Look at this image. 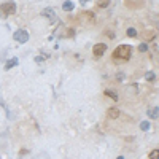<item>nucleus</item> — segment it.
Returning <instances> with one entry per match:
<instances>
[{
  "label": "nucleus",
  "mask_w": 159,
  "mask_h": 159,
  "mask_svg": "<svg viewBox=\"0 0 159 159\" xmlns=\"http://www.w3.org/2000/svg\"><path fill=\"white\" fill-rule=\"evenodd\" d=\"M132 56V46L130 45H119L113 51V59H121V61H129Z\"/></svg>",
  "instance_id": "nucleus-1"
},
{
  "label": "nucleus",
  "mask_w": 159,
  "mask_h": 159,
  "mask_svg": "<svg viewBox=\"0 0 159 159\" xmlns=\"http://www.w3.org/2000/svg\"><path fill=\"white\" fill-rule=\"evenodd\" d=\"M0 13H2V18H7L10 15H15L16 13V3L15 2H5L0 5Z\"/></svg>",
  "instance_id": "nucleus-2"
},
{
  "label": "nucleus",
  "mask_w": 159,
  "mask_h": 159,
  "mask_svg": "<svg viewBox=\"0 0 159 159\" xmlns=\"http://www.w3.org/2000/svg\"><path fill=\"white\" fill-rule=\"evenodd\" d=\"M13 38H15L18 43H25V42H29V32L24 30V29H19L13 34Z\"/></svg>",
  "instance_id": "nucleus-3"
},
{
  "label": "nucleus",
  "mask_w": 159,
  "mask_h": 159,
  "mask_svg": "<svg viewBox=\"0 0 159 159\" xmlns=\"http://www.w3.org/2000/svg\"><path fill=\"white\" fill-rule=\"evenodd\" d=\"M105 51H107V45L105 43H97L92 46V52H94V56H103L105 54Z\"/></svg>",
  "instance_id": "nucleus-4"
},
{
  "label": "nucleus",
  "mask_w": 159,
  "mask_h": 159,
  "mask_svg": "<svg viewBox=\"0 0 159 159\" xmlns=\"http://www.w3.org/2000/svg\"><path fill=\"white\" fill-rule=\"evenodd\" d=\"M143 0H124V5L129 7V8H140L143 7Z\"/></svg>",
  "instance_id": "nucleus-5"
},
{
  "label": "nucleus",
  "mask_w": 159,
  "mask_h": 159,
  "mask_svg": "<svg viewBox=\"0 0 159 159\" xmlns=\"http://www.w3.org/2000/svg\"><path fill=\"white\" fill-rule=\"evenodd\" d=\"M42 16H45V18H48V19H54V18H56V11L52 10V8H45V10L42 11Z\"/></svg>",
  "instance_id": "nucleus-6"
},
{
  "label": "nucleus",
  "mask_w": 159,
  "mask_h": 159,
  "mask_svg": "<svg viewBox=\"0 0 159 159\" xmlns=\"http://www.w3.org/2000/svg\"><path fill=\"white\" fill-rule=\"evenodd\" d=\"M16 65H18V59H16V57H13V59H10V61L7 62L5 69L8 70V69H11V67H16Z\"/></svg>",
  "instance_id": "nucleus-7"
},
{
  "label": "nucleus",
  "mask_w": 159,
  "mask_h": 159,
  "mask_svg": "<svg viewBox=\"0 0 159 159\" xmlns=\"http://www.w3.org/2000/svg\"><path fill=\"white\" fill-rule=\"evenodd\" d=\"M119 115H121V111H119L118 108H115V107L108 110V116H110V118H118Z\"/></svg>",
  "instance_id": "nucleus-8"
},
{
  "label": "nucleus",
  "mask_w": 159,
  "mask_h": 159,
  "mask_svg": "<svg viewBox=\"0 0 159 159\" xmlns=\"http://www.w3.org/2000/svg\"><path fill=\"white\" fill-rule=\"evenodd\" d=\"M73 8H75L73 2H64L62 3V10H65V11H72Z\"/></svg>",
  "instance_id": "nucleus-9"
},
{
  "label": "nucleus",
  "mask_w": 159,
  "mask_h": 159,
  "mask_svg": "<svg viewBox=\"0 0 159 159\" xmlns=\"http://www.w3.org/2000/svg\"><path fill=\"white\" fill-rule=\"evenodd\" d=\"M157 111H159V108H157V107L150 108V110H148V116H150V118H153V119H157Z\"/></svg>",
  "instance_id": "nucleus-10"
},
{
  "label": "nucleus",
  "mask_w": 159,
  "mask_h": 159,
  "mask_svg": "<svg viewBox=\"0 0 159 159\" xmlns=\"http://www.w3.org/2000/svg\"><path fill=\"white\" fill-rule=\"evenodd\" d=\"M105 96H108V97H111L115 102L118 100V94H116V92H113V91H110V89H107V91H105Z\"/></svg>",
  "instance_id": "nucleus-11"
},
{
  "label": "nucleus",
  "mask_w": 159,
  "mask_h": 159,
  "mask_svg": "<svg viewBox=\"0 0 159 159\" xmlns=\"http://www.w3.org/2000/svg\"><path fill=\"white\" fill-rule=\"evenodd\" d=\"M97 5H99L100 8H105V7H108V5H110V0H99Z\"/></svg>",
  "instance_id": "nucleus-12"
},
{
  "label": "nucleus",
  "mask_w": 159,
  "mask_h": 159,
  "mask_svg": "<svg viewBox=\"0 0 159 159\" xmlns=\"http://www.w3.org/2000/svg\"><path fill=\"white\" fill-rule=\"evenodd\" d=\"M145 78H147L148 81H154V80H156V73H154V72H148Z\"/></svg>",
  "instance_id": "nucleus-13"
},
{
  "label": "nucleus",
  "mask_w": 159,
  "mask_h": 159,
  "mask_svg": "<svg viewBox=\"0 0 159 159\" xmlns=\"http://www.w3.org/2000/svg\"><path fill=\"white\" fill-rule=\"evenodd\" d=\"M140 129H142V130H148V129H150V123H147V121L140 123Z\"/></svg>",
  "instance_id": "nucleus-14"
},
{
  "label": "nucleus",
  "mask_w": 159,
  "mask_h": 159,
  "mask_svg": "<svg viewBox=\"0 0 159 159\" xmlns=\"http://www.w3.org/2000/svg\"><path fill=\"white\" fill-rule=\"evenodd\" d=\"M127 35H129V37H135V35H137V30L130 27V29H127Z\"/></svg>",
  "instance_id": "nucleus-15"
},
{
  "label": "nucleus",
  "mask_w": 159,
  "mask_h": 159,
  "mask_svg": "<svg viewBox=\"0 0 159 159\" xmlns=\"http://www.w3.org/2000/svg\"><path fill=\"white\" fill-rule=\"evenodd\" d=\"M157 153H159L157 150H153V151L150 153V159H159V157H157Z\"/></svg>",
  "instance_id": "nucleus-16"
},
{
  "label": "nucleus",
  "mask_w": 159,
  "mask_h": 159,
  "mask_svg": "<svg viewBox=\"0 0 159 159\" xmlns=\"http://www.w3.org/2000/svg\"><path fill=\"white\" fill-rule=\"evenodd\" d=\"M139 49H140L142 52H145V51H147V49H148V46H147V43H140V46H139Z\"/></svg>",
  "instance_id": "nucleus-17"
},
{
  "label": "nucleus",
  "mask_w": 159,
  "mask_h": 159,
  "mask_svg": "<svg viewBox=\"0 0 159 159\" xmlns=\"http://www.w3.org/2000/svg\"><path fill=\"white\" fill-rule=\"evenodd\" d=\"M88 2V0H81V3H86Z\"/></svg>",
  "instance_id": "nucleus-18"
},
{
  "label": "nucleus",
  "mask_w": 159,
  "mask_h": 159,
  "mask_svg": "<svg viewBox=\"0 0 159 159\" xmlns=\"http://www.w3.org/2000/svg\"><path fill=\"white\" fill-rule=\"evenodd\" d=\"M118 159H124V157H123V156H119V157H118Z\"/></svg>",
  "instance_id": "nucleus-19"
}]
</instances>
